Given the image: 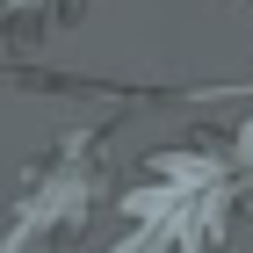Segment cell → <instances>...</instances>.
Listing matches in <instances>:
<instances>
[{"mask_svg": "<svg viewBox=\"0 0 253 253\" xmlns=\"http://www.w3.org/2000/svg\"><path fill=\"white\" fill-rule=\"evenodd\" d=\"M152 174H174V181H203V174H210V159H195V152H159V159H152Z\"/></svg>", "mask_w": 253, "mask_h": 253, "instance_id": "obj_1", "label": "cell"}]
</instances>
